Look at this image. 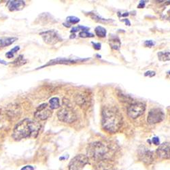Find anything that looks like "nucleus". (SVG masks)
<instances>
[{
	"instance_id": "nucleus-32",
	"label": "nucleus",
	"mask_w": 170,
	"mask_h": 170,
	"mask_svg": "<svg viewBox=\"0 0 170 170\" xmlns=\"http://www.w3.org/2000/svg\"><path fill=\"white\" fill-rule=\"evenodd\" d=\"M0 63H1V64H3V65H7V63L5 61H4V60H1V59H0Z\"/></svg>"
},
{
	"instance_id": "nucleus-35",
	"label": "nucleus",
	"mask_w": 170,
	"mask_h": 170,
	"mask_svg": "<svg viewBox=\"0 0 170 170\" xmlns=\"http://www.w3.org/2000/svg\"><path fill=\"white\" fill-rule=\"evenodd\" d=\"M168 73H169V74H170V72H169Z\"/></svg>"
},
{
	"instance_id": "nucleus-12",
	"label": "nucleus",
	"mask_w": 170,
	"mask_h": 170,
	"mask_svg": "<svg viewBox=\"0 0 170 170\" xmlns=\"http://www.w3.org/2000/svg\"><path fill=\"white\" fill-rule=\"evenodd\" d=\"M157 154L161 159H170V143L160 144L157 150Z\"/></svg>"
},
{
	"instance_id": "nucleus-31",
	"label": "nucleus",
	"mask_w": 170,
	"mask_h": 170,
	"mask_svg": "<svg viewBox=\"0 0 170 170\" xmlns=\"http://www.w3.org/2000/svg\"><path fill=\"white\" fill-rule=\"evenodd\" d=\"M145 6V3H144V1H143V3H142V1H141L140 3H139V4L138 5V8H143V7Z\"/></svg>"
},
{
	"instance_id": "nucleus-26",
	"label": "nucleus",
	"mask_w": 170,
	"mask_h": 170,
	"mask_svg": "<svg viewBox=\"0 0 170 170\" xmlns=\"http://www.w3.org/2000/svg\"><path fill=\"white\" fill-rule=\"evenodd\" d=\"M144 45H145L146 47H152L154 45V42L152 41V40H147V41L144 42Z\"/></svg>"
},
{
	"instance_id": "nucleus-16",
	"label": "nucleus",
	"mask_w": 170,
	"mask_h": 170,
	"mask_svg": "<svg viewBox=\"0 0 170 170\" xmlns=\"http://www.w3.org/2000/svg\"><path fill=\"white\" fill-rule=\"evenodd\" d=\"M17 40L16 37H0V48L11 45Z\"/></svg>"
},
{
	"instance_id": "nucleus-33",
	"label": "nucleus",
	"mask_w": 170,
	"mask_h": 170,
	"mask_svg": "<svg viewBox=\"0 0 170 170\" xmlns=\"http://www.w3.org/2000/svg\"><path fill=\"white\" fill-rule=\"evenodd\" d=\"M124 21L125 22V23H126V24L127 23V25H130V22L129 21V20H128V19H127V20H126V19H125V20H124Z\"/></svg>"
},
{
	"instance_id": "nucleus-28",
	"label": "nucleus",
	"mask_w": 170,
	"mask_h": 170,
	"mask_svg": "<svg viewBox=\"0 0 170 170\" xmlns=\"http://www.w3.org/2000/svg\"><path fill=\"white\" fill-rule=\"evenodd\" d=\"M152 141H153V143L155 145H160V140L158 137H154V138L152 139Z\"/></svg>"
},
{
	"instance_id": "nucleus-29",
	"label": "nucleus",
	"mask_w": 170,
	"mask_h": 170,
	"mask_svg": "<svg viewBox=\"0 0 170 170\" xmlns=\"http://www.w3.org/2000/svg\"><path fill=\"white\" fill-rule=\"evenodd\" d=\"M92 44H93V47H94V49H95V50H100L101 49V44L100 43H94V42H92Z\"/></svg>"
},
{
	"instance_id": "nucleus-9",
	"label": "nucleus",
	"mask_w": 170,
	"mask_h": 170,
	"mask_svg": "<svg viewBox=\"0 0 170 170\" xmlns=\"http://www.w3.org/2000/svg\"><path fill=\"white\" fill-rule=\"evenodd\" d=\"M40 35L42 37L44 41L48 44L54 45L61 40L59 35L55 30H49L42 32L40 33Z\"/></svg>"
},
{
	"instance_id": "nucleus-34",
	"label": "nucleus",
	"mask_w": 170,
	"mask_h": 170,
	"mask_svg": "<svg viewBox=\"0 0 170 170\" xmlns=\"http://www.w3.org/2000/svg\"><path fill=\"white\" fill-rule=\"evenodd\" d=\"M0 115H1V110H0Z\"/></svg>"
},
{
	"instance_id": "nucleus-5",
	"label": "nucleus",
	"mask_w": 170,
	"mask_h": 170,
	"mask_svg": "<svg viewBox=\"0 0 170 170\" xmlns=\"http://www.w3.org/2000/svg\"><path fill=\"white\" fill-rule=\"evenodd\" d=\"M89 159L85 154H78L73 157L70 162L68 168L69 170H82L86 165L88 163Z\"/></svg>"
},
{
	"instance_id": "nucleus-10",
	"label": "nucleus",
	"mask_w": 170,
	"mask_h": 170,
	"mask_svg": "<svg viewBox=\"0 0 170 170\" xmlns=\"http://www.w3.org/2000/svg\"><path fill=\"white\" fill-rule=\"evenodd\" d=\"M138 157L139 160L146 164H151L154 160L153 152L144 146H142L139 148Z\"/></svg>"
},
{
	"instance_id": "nucleus-8",
	"label": "nucleus",
	"mask_w": 170,
	"mask_h": 170,
	"mask_svg": "<svg viewBox=\"0 0 170 170\" xmlns=\"http://www.w3.org/2000/svg\"><path fill=\"white\" fill-rule=\"evenodd\" d=\"M165 117V114L163 110L159 108H153L150 110L147 118V121L151 125L157 124L163 120Z\"/></svg>"
},
{
	"instance_id": "nucleus-25",
	"label": "nucleus",
	"mask_w": 170,
	"mask_h": 170,
	"mask_svg": "<svg viewBox=\"0 0 170 170\" xmlns=\"http://www.w3.org/2000/svg\"><path fill=\"white\" fill-rule=\"evenodd\" d=\"M79 36L80 37H84V38H85V37H94V35L93 34H91V33L88 32V31H82L80 32Z\"/></svg>"
},
{
	"instance_id": "nucleus-22",
	"label": "nucleus",
	"mask_w": 170,
	"mask_h": 170,
	"mask_svg": "<svg viewBox=\"0 0 170 170\" xmlns=\"http://www.w3.org/2000/svg\"><path fill=\"white\" fill-rule=\"evenodd\" d=\"M19 50H20V47L19 46H16L14 47L13 49H11L10 50L9 52H7L6 53V57L7 58H8V59H11V58L14 57V55L16 54V52L19 51Z\"/></svg>"
},
{
	"instance_id": "nucleus-11",
	"label": "nucleus",
	"mask_w": 170,
	"mask_h": 170,
	"mask_svg": "<svg viewBox=\"0 0 170 170\" xmlns=\"http://www.w3.org/2000/svg\"><path fill=\"white\" fill-rule=\"evenodd\" d=\"M87 59H67V58H57V59L50 60L49 62H48L46 64L42 66V67H39L38 69H42V68L44 67H47V66L50 65H57V64H70V63H76L77 62H80V61H84Z\"/></svg>"
},
{
	"instance_id": "nucleus-27",
	"label": "nucleus",
	"mask_w": 170,
	"mask_h": 170,
	"mask_svg": "<svg viewBox=\"0 0 170 170\" xmlns=\"http://www.w3.org/2000/svg\"><path fill=\"white\" fill-rule=\"evenodd\" d=\"M145 76H149V77H153L154 76H155V72L153 71H148L145 73H144Z\"/></svg>"
},
{
	"instance_id": "nucleus-21",
	"label": "nucleus",
	"mask_w": 170,
	"mask_h": 170,
	"mask_svg": "<svg viewBox=\"0 0 170 170\" xmlns=\"http://www.w3.org/2000/svg\"><path fill=\"white\" fill-rule=\"evenodd\" d=\"M26 63H27V61L24 59L23 56L22 55H19V57H18L17 59H15L14 61L12 62V63H13V64L16 66H21V65L25 64Z\"/></svg>"
},
{
	"instance_id": "nucleus-17",
	"label": "nucleus",
	"mask_w": 170,
	"mask_h": 170,
	"mask_svg": "<svg viewBox=\"0 0 170 170\" xmlns=\"http://www.w3.org/2000/svg\"><path fill=\"white\" fill-rule=\"evenodd\" d=\"M121 43L120 42V40L118 37H112L111 38H110V45L113 49L118 50L121 47Z\"/></svg>"
},
{
	"instance_id": "nucleus-6",
	"label": "nucleus",
	"mask_w": 170,
	"mask_h": 170,
	"mask_svg": "<svg viewBox=\"0 0 170 170\" xmlns=\"http://www.w3.org/2000/svg\"><path fill=\"white\" fill-rule=\"evenodd\" d=\"M146 110L145 103L142 102H134L129 106L127 114L129 117L136 119L142 115Z\"/></svg>"
},
{
	"instance_id": "nucleus-7",
	"label": "nucleus",
	"mask_w": 170,
	"mask_h": 170,
	"mask_svg": "<svg viewBox=\"0 0 170 170\" xmlns=\"http://www.w3.org/2000/svg\"><path fill=\"white\" fill-rule=\"evenodd\" d=\"M52 114V110L47 103H42L37 108L36 111L34 113V116L36 118L41 121L50 117Z\"/></svg>"
},
{
	"instance_id": "nucleus-3",
	"label": "nucleus",
	"mask_w": 170,
	"mask_h": 170,
	"mask_svg": "<svg viewBox=\"0 0 170 170\" xmlns=\"http://www.w3.org/2000/svg\"><path fill=\"white\" fill-rule=\"evenodd\" d=\"M110 148L107 144L101 142H95L88 145L87 148V157L95 161H102L108 159L110 153Z\"/></svg>"
},
{
	"instance_id": "nucleus-19",
	"label": "nucleus",
	"mask_w": 170,
	"mask_h": 170,
	"mask_svg": "<svg viewBox=\"0 0 170 170\" xmlns=\"http://www.w3.org/2000/svg\"><path fill=\"white\" fill-rule=\"evenodd\" d=\"M157 55L159 59L162 61H167L170 60V52H159Z\"/></svg>"
},
{
	"instance_id": "nucleus-4",
	"label": "nucleus",
	"mask_w": 170,
	"mask_h": 170,
	"mask_svg": "<svg viewBox=\"0 0 170 170\" xmlns=\"http://www.w3.org/2000/svg\"><path fill=\"white\" fill-rule=\"evenodd\" d=\"M57 117L63 123H72L76 120L77 115L72 108L66 106L58 111Z\"/></svg>"
},
{
	"instance_id": "nucleus-20",
	"label": "nucleus",
	"mask_w": 170,
	"mask_h": 170,
	"mask_svg": "<svg viewBox=\"0 0 170 170\" xmlns=\"http://www.w3.org/2000/svg\"><path fill=\"white\" fill-rule=\"evenodd\" d=\"M95 34L97 35L98 37H104L106 35V29L103 27L98 26L95 29Z\"/></svg>"
},
{
	"instance_id": "nucleus-24",
	"label": "nucleus",
	"mask_w": 170,
	"mask_h": 170,
	"mask_svg": "<svg viewBox=\"0 0 170 170\" xmlns=\"http://www.w3.org/2000/svg\"><path fill=\"white\" fill-rule=\"evenodd\" d=\"M82 30V31H88L89 30V28L86 27H83V26H80V25H78V27H74L72 28V30H71V32L72 33H76Z\"/></svg>"
},
{
	"instance_id": "nucleus-23",
	"label": "nucleus",
	"mask_w": 170,
	"mask_h": 170,
	"mask_svg": "<svg viewBox=\"0 0 170 170\" xmlns=\"http://www.w3.org/2000/svg\"><path fill=\"white\" fill-rule=\"evenodd\" d=\"M66 21H67V22H69V24L74 25V24H77L78 22H80V19H79V18L73 16H70L67 17V19H66Z\"/></svg>"
},
{
	"instance_id": "nucleus-30",
	"label": "nucleus",
	"mask_w": 170,
	"mask_h": 170,
	"mask_svg": "<svg viewBox=\"0 0 170 170\" xmlns=\"http://www.w3.org/2000/svg\"><path fill=\"white\" fill-rule=\"evenodd\" d=\"M21 170H34V168L31 166H26L24 167H22Z\"/></svg>"
},
{
	"instance_id": "nucleus-14",
	"label": "nucleus",
	"mask_w": 170,
	"mask_h": 170,
	"mask_svg": "<svg viewBox=\"0 0 170 170\" xmlns=\"http://www.w3.org/2000/svg\"><path fill=\"white\" fill-rule=\"evenodd\" d=\"M6 6L10 11H19L24 8L25 3L24 1H21V0H12V1H7Z\"/></svg>"
},
{
	"instance_id": "nucleus-15",
	"label": "nucleus",
	"mask_w": 170,
	"mask_h": 170,
	"mask_svg": "<svg viewBox=\"0 0 170 170\" xmlns=\"http://www.w3.org/2000/svg\"><path fill=\"white\" fill-rule=\"evenodd\" d=\"M97 170H114V166L110 160L105 159L100 161L96 167Z\"/></svg>"
},
{
	"instance_id": "nucleus-1",
	"label": "nucleus",
	"mask_w": 170,
	"mask_h": 170,
	"mask_svg": "<svg viewBox=\"0 0 170 170\" xmlns=\"http://www.w3.org/2000/svg\"><path fill=\"white\" fill-rule=\"evenodd\" d=\"M123 124V115L115 106H106L101 112V125L105 131L115 133L120 130Z\"/></svg>"
},
{
	"instance_id": "nucleus-13",
	"label": "nucleus",
	"mask_w": 170,
	"mask_h": 170,
	"mask_svg": "<svg viewBox=\"0 0 170 170\" xmlns=\"http://www.w3.org/2000/svg\"><path fill=\"white\" fill-rule=\"evenodd\" d=\"M74 101L76 103V104L79 106L80 107L85 108V107H88L89 105V95L86 93L77 94L74 97Z\"/></svg>"
},
{
	"instance_id": "nucleus-2",
	"label": "nucleus",
	"mask_w": 170,
	"mask_h": 170,
	"mask_svg": "<svg viewBox=\"0 0 170 170\" xmlns=\"http://www.w3.org/2000/svg\"><path fill=\"white\" fill-rule=\"evenodd\" d=\"M41 128L37 121L25 118L15 126L12 137L15 140H21L27 138H36Z\"/></svg>"
},
{
	"instance_id": "nucleus-18",
	"label": "nucleus",
	"mask_w": 170,
	"mask_h": 170,
	"mask_svg": "<svg viewBox=\"0 0 170 170\" xmlns=\"http://www.w3.org/2000/svg\"><path fill=\"white\" fill-rule=\"evenodd\" d=\"M50 107L52 110L57 109L60 107V101L58 97H52L49 100Z\"/></svg>"
}]
</instances>
